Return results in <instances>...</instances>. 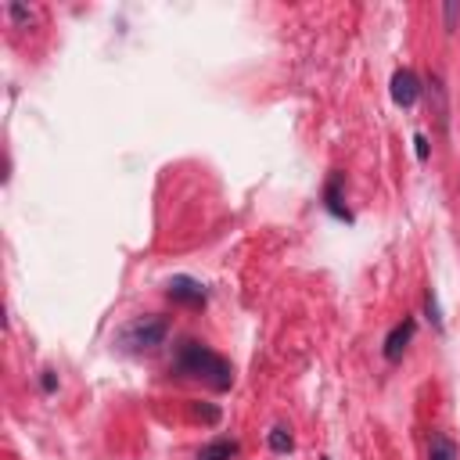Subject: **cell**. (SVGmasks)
Listing matches in <instances>:
<instances>
[{
  "label": "cell",
  "mask_w": 460,
  "mask_h": 460,
  "mask_svg": "<svg viewBox=\"0 0 460 460\" xmlns=\"http://www.w3.org/2000/svg\"><path fill=\"white\" fill-rule=\"evenodd\" d=\"M172 370L183 374V377H190V381H205V385L216 388V392H226V388L234 385V367H230L219 352H212L208 345L190 341V338L176 345Z\"/></svg>",
  "instance_id": "cell-1"
},
{
  "label": "cell",
  "mask_w": 460,
  "mask_h": 460,
  "mask_svg": "<svg viewBox=\"0 0 460 460\" xmlns=\"http://www.w3.org/2000/svg\"><path fill=\"white\" fill-rule=\"evenodd\" d=\"M165 334H169L165 316L147 313V316L129 320V323L119 331V345H122L126 352H151V349H158V345L165 341Z\"/></svg>",
  "instance_id": "cell-2"
},
{
  "label": "cell",
  "mask_w": 460,
  "mask_h": 460,
  "mask_svg": "<svg viewBox=\"0 0 460 460\" xmlns=\"http://www.w3.org/2000/svg\"><path fill=\"white\" fill-rule=\"evenodd\" d=\"M165 295H169L172 302H180V305H205V298H208L205 284L194 280V277H187V273L169 277V280H165Z\"/></svg>",
  "instance_id": "cell-3"
},
{
  "label": "cell",
  "mask_w": 460,
  "mask_h": 460,
  "mask_svg": "<svg viewBox=\"0 0 460 460\" xmlns=\"http://www.w3.org/2000/svg\"><path fill=\"white\" fill-rule=\"evenodd\" d=\"M424 90H428V108H431V115H435L438 133H449V90H446L442 75H438V72H431Z\"/></svg>",
  "instance_id": "cell-4"
},
{
  "label": "cell",
  "mask_w": 460,
  "mask_h": 460,
  "mask_svg": "<svg viewBox=\"0 0 460 460\" xmlns=\"http://www.w3.org/2000/svg\"><path fill=\"white\" fill-rule=\"evenodd\" d=\"M413 331H417L413 316H402V320L388 331V338H385V359H388V363H395V359L406 352V345L413 341Z\"/></svg>",
  "instance_id": "cell-5"
},
{
  "label": "cell",
  "mask_w": 460,
  "mask_h": 460,
  "mask_svg": "<svg viewBox=\"0 0 460 460\" xmlns=\"http://www.w3.org/2000/svg\"><path fill=\"white\" fill-rule=\"evenodd\" d=\"M417 97H420V79L410 68H399L392 75V101L399 108H410V104H417Z\"/></svg>",
  "instance_id": "cell-6"
},
{
  "label": "cell",
  "mask_w": 460,
  "mask_h": 460,
  "mask_svg": "<svg viewBox=\"0 0 460 460\" xmlns=\"http://www.w3.org/2000/svg\"><path fill=\"white\" fill-rule=\"evenodd\" d=\"M230 456H237V442L234 438H212L198 453V460H230Z\"/></svg>",
  "instance_id": "cell-7"
},
{
  "label": "cell",
  "mask_w": 460,
  "mask_h": 460,
  "mask_svg": "<svg viewBox=\"0 0 460 460\" xmlns=\"http://www.w3.org/2000/svg\"><path fill=\"white\" fill-rule=\"evenodd\" d=\"M428 460H460V449H456V442L449 435H431Z\"/></svg>",
  "instance_id": "cell-8"
},
{
  "label": "cell",
  "mask_w": 460,
  "mask_h": 460,
  "mask_svg": "<svg viewBox=\"0 0 460 460\" xmlns=\"http://www.w3.org/2000/svg\"><path fill=\"white\" fill-rule=\"evenodd\" d=\"M338 187H341V176H331V183H327V190H323L327 212H331V216H338V219H352V216H349V208L341 205V194H338Z\"/></svg>",
  "instance_id": "cell-9"
},
{
  "label": "cell",
  "mask_w": 460,
  "mask_h": 460,
  "mask_svg": "<svg viewBox=\"0 0 460 460\" xmlns=\"http://www.w3.org/2000/svg\"><path fill=\"white\" fill-rule=\"evenodd\" d=\"M266 442H270V449H273V453H291V449H295V438H291V428H284V424H277V428H270V435H266Z\"/></svg>",
  "instance_id": "cell-10"
},
{
  "label": "cell",
  "mask_w": 460,
  "mask_h": 460,
  "mask_svg": "<svg viewBox=\"0 0 460 460\" xmlns=\"http://www.w3.org/2000/svg\"><path fill=\"white\" fill-rule=\"evenodd\" d=\"M424 309H428L431 323H435V327H442V316H438V298H435V291H431V288H428V295H424Z\"/></svg>",
  "instance_id": "cell-11"
},
{
  "label": "cell",
  "mask_w": 460,
  "mask_h": 460,
  "mask_svg": "<svg viewBox=\"0 0 460 460\" xmlns=\"http://www.w3.org/2000/svg\"><path fill=\"white\" fill-rule=\"evenodd\" d=\"M7 14H11L18 25H29V22H32V11H29V7H22V4H7Z\"/></svg>",
  "instance_id": "cell-12"
},
{
  "label": "cell",
  "mask_w": 460,
  "mask_h": 460,
  "mask_svg": "<svg viewBox=\"0 0 460 460\" xmlns=\"http://www.w3.org/2000/svg\"><path fill=\"white\" fill-rule=\"evenodd\" d=\"M456 18H460V4H446L442 7V22H446V32L456 29Z\"/></svg>",
  "instance_id": "cell-13"
},
{
  "label": "cell",
  "mask_w": 460,
  "mask_h": 460,
  "mask_svg": "<svg viewBox=\"0 0 460 460\" xmlns=\"http://www.w3.org/2000/svg\"><path fill=\"white\" fill-rule=\"evenodd\" d=\"M413 144H417V158L424 162V158H428V140H424V137L417 133V137H413Z\"/></svg>",
  "instance_id": "cell-14"
},
{
  "label": "cell",
  "mask_w": 460,
  "mask_h": 460,
  "mask_svg": "<svg viewBox=\"0 0 460 460\" xmlns=\"http://www.w3.org/2000/svg\"><path fill=\"white\" fill-rule=\"evenodd\" d=\"M40 385H43V392H54V385H58V381H54V374H50V370H43Z\"/></svg>",
  "instance_id": "cell-15"
},
{
  "label": "cell",
  "mask_w": 460,
  "mask_h": 460,
  "mask_svg": "<svg viewBox=\"0 0 460 460\" xmlns=\"http://www.w3.org/2000/svg\"><path fill=\"white\" fill-rule=\"evenodd\" d=\"M323 460H327V456H323Z\"/></svg>",
  "instance_id": "cell-16"
}]
</instances>
